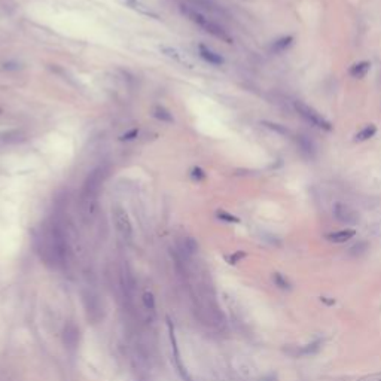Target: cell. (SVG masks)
Returning a JSON list of instances; mask_svg holds the SVG:
<instances>
[{
    "mask_svg": "<svg viewBox=\"0 0 381 381\" xmlns=\"http://www.w3.org/2000/svg\"><path fill=\"white\" fill-rule=\"evenodd\" d=\"M167 328H169V338H170V344H172V350H173V356L176 361V367L178 371L181 373L182 379L187 381H190V377L188 376L187 370L182 365V359H181V353H179V346H178V340H176V334H175V325L170 319H167Z\"/></svg>",
    "mask_w": 381,
    "mask_h": 381,
    "instance_id": "5b68a950",
    "label": "cell"
},
{
    "mask_svg": "<svg viewBox=\"0 0 381 381\" xmlns=\"http://www.w3.org/2000/svg\"><path fill=\"white\" fill-rule=\"evenodd\" d=\"M196 241L193 240V238H185V241H184V252L187 253V255H192V253H195L196 252Z\"/></svg>",
    "mask_w": 381,
    "mask_h": 381,
    "instance_id": "ac0fdd59",
    "label": "cell"
},
{
    "mask_svg": "<svg viewBox=\"0 0 381 381\" xmlns=\"http://www.w3.org/2000/svg\"><path fill=\"white\" fill-rule=\"evenodd\" d=\"M370 67H371V64H370L368 61L356 63V64H353V66H352V69H350V75H352L353 78H364V76L370 72Z\"/></svg>",
    "mask_w": 381,
    "mask_h": 381,
    "instance_id": "7c38bea8",
    "label": "cell"
},
{
    "mask_svg": "<svg viewBox=\"0 0 381 381\" xmlns=\"http://www.w3.org/2000/svg\"><path fill=\"white\" fill-rule=\"evenodd\" d=\"M356 235L355 229H341V231H335L326 235V238L332 243H346L349 240H352Z\"/></svg>",
    "mask_w": 381,
    "mask_h": 381,
    "instance_id": "9c48e42d",
    "label": "cell"
},
{
    "mask_svg": "<svg viewBox=\"0 0 381 381\" xmlns=\"http://www.w3.org/2000/svg\"><path fill=\"white\" fill-rule=\"evenodd\" d=\"M190 176H192L193 179H196V181H199V179H204V178H205L204 172H202L201 169H198V167L192 169V173H190Z\"/></svg>",
    "mask_w": 381,
    "mask_h": 381,
    "instance_id": "603a6c76",
    "label": "cell"
},
{
    "mask_svg": "<svg viewBox=\"0 0 381 381\" xmlns=\"http://www.w3.org/2000/svg\"><path fill=\"white\" fill-rule=\"evenodd\" d=\"M142 301H143V305H145L146 310H151V311L155 310V296H154V293L145 292L143 296H142Z\"/></svg>",
    "mask_w": 381,
    "mask_h": 381,
    "instance_id": "e0dca14e",
    "label": "cell"
},
{
    "mask_svg": "<svg viewBox=\"0 0 381 381\" xmlns=\"http://www.w3.org/2000/svg\"><path fill=\"white\" fill-rule=\"evenodd\" d=\"M63 341H64V346L69 349V350H75L79 344V328L69 322L64 329H63Z\"/></svg>",
    "mask_w": 381,
    "mask_h": 381,
    "instance_id": "52a82bcc",
    "label": "cell"
},
{
    "mask_svg": "<svg viewBox=\"0 0 381 381\" xmlns=\"http://www.w3.org/2000/svg\"><path fill=\"white\" fill-rule=\"evenodd\" d=\"M112 216H113V223H115V228H116L119 237L124 241H131L133 225H131V220H130L127 211L122 207H115L112 211Z\"/></svg>",
    "mask_w": 381,
    "mask_h": 381,
    "instance_id": "277c9868",
    "label": "cell"
},
{
    "mask_svg": "<svg viewBox=\"0 0 381 381\" xmlns=\"http://www.w3.org/2000/svg\"><path fill=\"white\" fill-rule=\"evenodd\" d=\"M244 256H246V255H244L243 252H237V253H234V255L228 256L226 259H228V262H229V264H237V262H238L240 259H243Z\"/></svg>",
    "mask_w": 381,
    "mask_h": 381,
    "instance_id": "44dd1931",
    "label": "cell"
},
{
    "mask_svg": "<svg viewBox=\"0 0 381 381\" xmlns=\"http://www.w3.org/2000/svg\"><path fill=\"white\" fill-rule=\"evenodd\" d=\"M182 12L190 18V21H193L195 24H198L202 30H205L207 33H210L211 36L226 42V43H231L232 39L229 37V34L226 33V30H223V27H220L217 22L211 21L210 18H207L205 15H202L199 10L196 9H192V7H188V6H182Z\"/></svg>",
    "mask_w": 381,
    "mask_h": 381,
    "instance_id": "6da1fadb",
    "label": "cell"
},
{
    "mask_svg": "<svg viewBox=\"0 0 381 381\" xmlns=\"http://www.w3.org/2000/svg\"><path fill=\"white\" fill-rule=\"evenodd\" d=\"M199 55H201L207 63H210V64H214V66L223 64V58H222L219 54H216L214 51H211L210 48L204 46V45H199Z\"/></svg>",
    "mask_w": 381,
    "mask_h": 381,
    "instance_id": "8fae6325",
    "label": "cell"
},
{
    "mask_svg": "<svg viewBox=\"0 0 381 381\" xmlns=\"http://www.w3.org/2000/svg\"><path fill=\"white\" fill-rule=\"evenodd\" d=\"M217 217L222 219V220H225V222H234V223L240 222L238 217H235V216H232V214H229V213H226V211H217Z\"/></svg>",
    "mask_w": 381,
    "mask_h": 381,
    "instance_id": "ffe728a7",
    "label": "cell"
},
{
    "mask_svg": "<svg viewBox=\"0 0 381 381\" xmlns=\"http://www.w3.org/2000/svg\"><path fill=\"white\" fill-rule=\"evenodd\" d=\"M137 134H139V130L133 128V130H130L128 133L122 134V136H121V140H133L134 137H137Z\"/></svg>",
    "mask_w": 381,
    "mask_h": 381,
    "instance_id": "7402d4cb",
    "label": "cell"
},
{
    "mask_svg": "<svg viewBox=\"0 0 381 381\" xmlns=\"http://www.w3.org/2000/svg\"><path fill=\"white\" fill-rule=\"evenodd\" d=\"M358 381H381V373H376L371 376H365L362 379H359Z\"/></svg>",
    "mask_w": 381,
    "mask_h": 381,
    "instance_id": "cb8c5ba5",
    "label": "cell"
},
{
    "mask_svg": "<svg viewBox=\"0 0 381 381\" xmlns=\"http://www.w3.org/2000/svg\"><path fill=\"white\" fill-rule=\"evenodd\" d=\"M295 109L311 125H314L317 128H322V130H328V131L332 130V125L329 124V121H326L316 109H313L311 106L305 104L304 101H295Z\"/></svg>",
    "mask_w": 381,
    "mask_h": 381,
    "instance_id": "3957f363",
    "label": "cell"
},
{
    "mask_svg": "<svg viewBox=\"0 0 381 381\" xmlns=\"http://www.w3.org/2000/svg\"><path fill=\"white\" fill-rule=\"evenodd\" d=\"M320 347H322V341H314V343H310V344L304 346V347L299 350V353H301V355H304V356L316 355V353L320 350Z\"/></svg>",
    "mask_w": 381,
    "mask_h": 381,
    "instance_id": "2e32d148",
    "label": "cell"
},
{
    "mask_svg": "<svg viewBox=\"0 0 381 381\" xmlns=\"http://www.w3.org/2000/svg\"><path fill=\"white\" fill-rule=\"evenodd\" d=\"M292 42H293V37H292V36H285V37L276 40L271 49H273L274 52H282V51H285L286 48H289V46L292 45Z\"/></svg>",
    "mask_w": 381,
    "mask_h": 381,
    "instance_id": "4fadbf2b",
    "label": "cell"
},
{
    "mask_svg": "<svg viewBox=\"0 0 381 381\" xmlns=\"http://www.w3.org/2000/svg\"><path fill=\"white\" fill-rule=\"evenodd\" d=\"M376 133H377V128H376L374 125H368V127H365L362 131H359V133L356 134V142L368 140V139H371Z\"/></svg>",
    "mask_w": 381,
    "mask_h": 381,
    "instance_id": "5bb4252c",
    "label": "cell"
},
{
    "mask_svg": "<svg viewBox=\"0 0 381 381\" xmlns=\"http://www.w3.org/2000/svg\"><path fill=\"white\" fill-rule=\"evenodd\" d=\"M103 176L100 175V170L94 172L85 182L84 192H82V211L87 216H93L95 210V198L100 190Z\"/></svg>",
    "mask_w": 381,
    "mask_h": 381,
    "instance_id": "7a4b0ae2",
    "label": "cell"
},
{
    "mask_svg": "<svg viewBox=\"0 0 381 381\" xmlns=\"http://www.w3.org/2000/svg\"><path fill=\"white\" fill-rule=\"evenodd\" d=\"M161 52H163L164 55H167L169 58H173V60H176L178 63H181V64H184V66H187V67H192V63H190V58H188L185 54H182L181 51H178L176 48L161 46Z\"/></svg>",
    "mask_w": 381,
    "mask_h": 381,
    "instance_id": "ba28073f",
    "label": "cell"
},
{
    "mask_svg": "<svg viewBox=\"0 0 381 381\" xmlns=\"http://www.w3.org/2000/svg\"><path fill=\"white\" fill-rule=\"evenodd\" d=\"M154 115H155V118H158V119H161V121H164V122H173L172 113H170L167 109H164L163 106H157V107L154 109Z\"/></svg>",
    "mask_w": 381,
    "mask_h": 381,
    "instance_id": "9a60e30c",
    "label": "cell"
},
{
    "mask_svg": "<svg viewBox=\"0 0 381 381\" xmlns=\"http://www.w3.org/2000/svg\"><path fill=\"white\" fill-rule=\"evenodd\" d=\"M121 4H124V6H128V7H131V9H134V10H137V12H140V13H143V15H148V16H152V18H158V13H155V12H152L149 7H146L143 3H140L139 0H118Z\"/></svg>",
    "mask_w": 381,
    "mask_h": 381,
    "instance_id": "30bf717a",
    "label": "cell"
},
{
    "mask_svg": "<svg viewBox=\"0 0 381 381\" xmlns=\"http://www.w3.org/2000/svg\"><path fill=\"white\" fill-rule=\"evenodd\" d=\"M273 280H274L276 286H279L280 289H290L289 280L286 279L285 276H282V274H279V273H276V274L273 276Z\"/></svg>",
    "mask_w": 381,
    "mask_h": 381,
    "instance_id": "d6986e66",
    "label": "cell"
},
{
    "mask_svg": "<svg viewBox=\"0 0 381 381\" xmlns=\"http://www.w3.org/2000/svg\"><path fill=\"white\" fill-rule=\"evenodd\" d=\"M334 216L337 217V220H340L343 223H349V225H355L359 220V214L352 207H349L343 202H337L334 205Z\"/></svg>",
    "mask_w": 381,
    "mask_h": 381,
    "instance_id": "8992f818",
    "label": "cell"
}]
</instances>
